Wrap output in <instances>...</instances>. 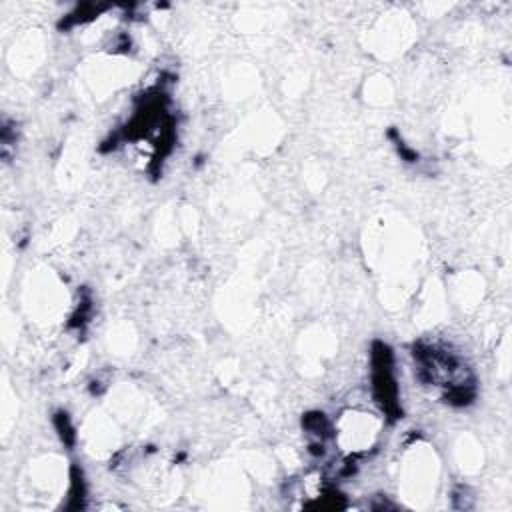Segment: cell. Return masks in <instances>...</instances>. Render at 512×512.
Masks as SVG:
<instances>
[{
	"label": "cell",
	"instance_id": "obj_1",
	"mask_svg": "<svg viewBox=\"0 0 512 512\" xmlns=\"http://www.w3.org/2000/svg\"><path fill=\"white\" fill-rule=\"evenodd\" d=\"M372 384H374V396L380 402L382 410L398 418L400 414V404H398V388L392 372V352L386 344L378 342L372 348Z\"/></svg>",
	"mask_w": 512,
	"mask_h": 512
}]
</instances>
